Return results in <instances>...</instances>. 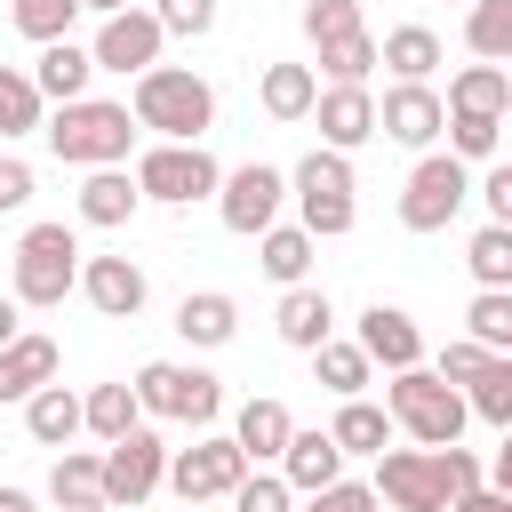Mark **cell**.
Here are the masks:
<instances>
[{
    "mask_svg": "<svg viewBox=\"0 0 512 512\" xmlns=\"http://www.w3.org/2000/svg\"><path fill=\"white\" fill-rule=\"evenodd\" d=\"M72 288H80L104 320H136V312H144V296H152L136 256H80V280H72Z\"/></svg>",
    "mask_w": 512,
    "mask_h": 512,
    "instance_id": "cell-16",
    "label": "cell"
},
{
    "mask_svg": "<svg viewBox=\"0 0 512 512\" xmlns=\"http://www.w3.org/2000/svg\"><path fill=\"white\" fill-rule=\"evenodd\" d=\"M160 48H168V32H160V16L152 8H112L104 24H96V40H88V56H96V72H144V64H160Z\"/></svg>",
    "mask_w": 512,
    "mask_h": 512,
    "instance_id": "cell-13",
    "label": "cell"
},
{
    "mask_svg": "<svg viewBox=\"0 0 512 512\" xmlns=\"http://www.w3.org/2000/svg\"><path fill=\"white\" fill-rule=\"evenodd\" d=\"M328 440L344 448V456H376V448H392V416L376 408V400H336V424H328Z\"/></svg>",
    "mask_w": 512,
    "mask_h": 512,
    "instance_id": "cell-32",
    "label": "cell"
},
{
    "mask_svg": "<svg viewBox=\"0 0 512 512\" xmlns=\"http://www.w3.org/2000/svg\"><path fill=\"white\" fill-rule=\"evenodd\" d=\"M32 128H40V88H32L24 64H0V144L32 136Z\"/></svg>",
    "mask_w": 512,
    "mask_h": 512,
    "instance_id": "cell-37",
    "label": "cell"
},
{
    "mask_svg": "<svg viewBox=\"0 0 512 512\" xmlns=\"http://www.w3.org/2000/svg\"><path fill=\"white\" fill-rule=\"evenodd\" d=\"M464 328H472V344L512 352V288H480V296H472V312H464Z\"/></svg>",
    "mask_w": 512,
    "mask_h": 512,
    "instance_id": "cell-39",
    "label": "cell"
},
{
    "mask_svg": "<svg viewBox=\"0 0 512 512\" xmlns=\"http://www.w3.org/2000/svg\"><path fill=\"white\" fill-rule=\"evenodd\" d=\"M136 208H144V192H136V176H128V168H88V176H80V224L120 232Z\"/></svg>",
    "mask_w": 512,
    "mask_h": 512,
    "instance_id": "cell-20",
    "label": "cell"
},
{
    "mask_svg": "<svg viewBox=\"0 0 512 512\" xmlns=\"http://www.w3.org/2000/svg\"><path fill=\"white\" fill-rule=\"evenodd\" d=\"M464 48L480 64H512V0H464Z\"/></svg>",
    "mask_w": 512,
    "mask_h": 512,
    "instance_id": "cell-33",
    "label": "cell"
},
{
    "mask_svg": "<svg viewBox=\"0 0 512 512\" xmlns=\"http://www.w3.org/2000/svg\"><path fill=\"white\" fill-rule=\"evenodd\" d=\"M464 200H472V168L456 152H424L408 168V184H400V224L408 232H448Z\"/></svg>",
    "mask_w": 512,
    "mask_h": 512,
    "instance_id": "cell-9",
    "label": "cell"
},
{
    "mask_svg": "<svg viewBox=\"0 0 512 512\" xmlns=\"http://www.w3.org/2000/svg\"><path fill=\"white\" fill-rule=\"evenodd\" d=\"M72 280H80V232H72V224H32V232L16 240V280H8V296H16L24 312H56V304L72 296Z\"/></svg>",
    "mask_w": 512,
    "mask_h": 512,
    "instance_id": "cell-6",
    "label": "cell"
},
{
    "mask_svg": "<svg viewBox=\"0 0 512 512\" xmlns=\"http://www.w3.org/2000/svg\"><path fill=\"white\" fill-rule=\"evenodd\" d=\"M48 152L64 168H128V144H136V120L128 104H104V96H72L56 104V120H40Z\"/></svg>",
    "mask_w": 512,
    "mask_h": 512,
    "instance_id": "cell-3",
    "label": "cell"
},
{
    "mask_svg": "<svg viewBox=\"0 0 512 512\" xmlns=\"http://www.w3.org/2000/svg\"><path fill=\"white\" fill-rule=\"evenodd\" d=\"M288 432H296V416H288L280 400H248V408L232 416V448H240L248 464H272V456L288 448Z\"/></svg>",
    "mask_w": 512,
    "mask_h": 512,
    "instance_id": "cell-25",
    "label": "cell"
},
{
    "mask_svg": "<svg viewBox=\"0 0 512 512\" xmlns=\"http://www.w3.org/2000/svg\"><path fill=\"white\" fill-rule=\"evenodd\" d=\"M272 328H280V344H296V352H312L320 336H336V304H328V288H312V280H296V288L280 296V312H272Z\"/></svg>",
    "mask_w": 512,
    "mask_h": 512,
    "instance_id": "cell-21",
    "label": "cell"
},
{
    "mask_svg": "<svg viewBox=\"0 0 512 512\" xmlns=\"http://www.w3.org/2000/svg\"><path fill=\"white\" fill-rule=\"evenodd\" d=\"M440 88L432 80H392L384 88V104H376V136H392V144H408V152H432L440 144Z\"/></svg>",
    "mask_w": 512,
    "mask_h": 512,
    "instance_id": "cell-14",
    "label": "cell"
},
{
    "mask_svg": "<svg viewBox=\"0 0 512 512\" xmlns=\"http://www.w3.org/2000/svg\"><path fill=\"white\" fill-rule=\"evenodd\" d=\"M32 200V160H16V152H0V216H16Z\"/></svg>",
    "mask_w": 512,
    "mask_h": 512,
    "instance_id": "cell-47",
    "label": "cell"
},
{
    "mask_svg": "<svg viewBox=\"0 0 512 512\" xmlns=\"http://www.w3.org/2000/svg\"><path fill=\"white\" fill-rule=\"evenodd\" d=\"M312 248H320V240H312L304 224H264V232H256V264H264L280 288H296V280L312 272Z\"/></svg>",
    "mask_w": 512,
    "mask_h": 512,
    "instance_id": "cell-30",
    "label": "cell"
},
{
    "mask_svg": "<svg viewBox=\"0 0 512 512\" xmlns=\"http://www.w3.org/2000/svg\"><path fill=\"white\" fill-rule=\"evenodd\" d=\"M248 472V456L232 448V432H200L192 448H168V472H160V488H176L184 504H216V496H232V480Z\"/></svg>",
    "mask_w": 512,
    "mask_h": 512,
    "instance_id": "cell-10",
    "label": "cell"
},
{
    "mask_svg": "<svg viewBox=\"0 0 512 512\" xmlns=\"http://www.w3.org/2000/svg\"><path fill=\"white\" fill-rule=\"evenodd\" d=\"M112 8H136V0H80V16H112Z\"/></svg>",
    "mask_w": 512,
    "mask_h": 512,
    "instance_id": "cell-52",
    "label": "cell"
},
{
    "mask_svg": "<svg viewBox=\"0 0 512 512\" xmlns=\"http://www.w3.org/2000/svg\"><path fill=\"white\" fill-rule=\"evenodd\" d=\"M48 376H56V336H24V328H16V336L0 344V400L24 408V392H40Z\"/></svg>",
    "mask_w": 512,
    "mask_h": 512,
    "instance_id": "cell-22",
    "label": "cell"
},
{
    "mask_svg": "<svg viewBox=\"0 0 512 512\" xmlns=\"http://www.w3.org/2000/svg\"><path fill=\"white\" fill-rule=\"evenodd\" d=\"M304 120H320V144L328 152H360L376 136V96H368V80H328Z\"/></svg>",
    "mask_w": 512,
    "mask_h": 512,
    "instance_id": "cell-15",
    "label": "cell"
},
{
    "mask_svg": "<svg viewBox=\"0 0 512 512\" xmlns=\"http://www.w3.org/2000/svg\"><path fill=\"white\" fill-rule=\"evenodd\" d=\"M472 480H480V456L456 440L448 448H376V504H392V512H440Z\"/></svg>",
    "mask_w": 512,
    "mask_h": 512,
    "instance_id": "cell-1",
    "label": "cell"
},
{
    "mask_svg": "<svg viewBox=\"0 0 512 512\" xmlns=\"http://www.w3.org/2000/svg\"><path fill=\"white\" fill-rule=\"evenodd\" d=\"M128 120L152 128V136H168V144H200L208 120H216V88L192 64H144L136 96H128Z\"/></svg>",
    "mask_w": 512,
    "mask_h": 512,
    "instance_id": "cell-2",
    "label": "cell"
},
{
    "mask_svg": "<svg viewBox=\"0 0 512 512\" xmlns=\"http://www.w3.org/2000/svg\"><path fill=\"white\" fill-rule=\"evenodd\" d=\"M440 512H512V488H488V480H472L464 496H448Z\"/></svg>",
    "mask_w": 512,
    "mask_h": 512,
    "instance_id": "cell-49",
    "label": "cell"
},
{
    "mask_svg": "<svg viewBox=\"0 0 512 512\" xmlns=\"http://www.w3.org/2000/svg\"><path fill=\"white\" fill-rule=\"evenodd\" d=\"M288 200H296V224L312 232V240H344L352 232V152H328V144H312L296 168H288Z\"/></svg>",
    "mask_w": 512,
    "mask_h": 512,
    "instance_id": "cell-5",
    "label": "cell"
},
{
    "mask_svg": "<svg viewBox=\"0 0 512 512\" xmlns=\"http://www.w3.org/2000/svg\"><path fill=\"white\" fill-rule=\"evenodd\" d=\"M464 264H472L480 288H512V224H480L472 248H464Z\"/></svg>",
    "mask_w": 512,
    "mask_h": 512,
    "instance_id": "cell-38",
    "label": "cell"
},
{
    "mask_svg": "<svg viewBox=\"0 0 512 512\" xmlns=\"http://www.w3.org/2000/svg\"><path fill=\"white\" fill-rule=\"evenodd\" d=\"M24 432L40 440V448H64L72 432H80V392L72 384H40V392H24Z\"/></svg>",
    "mask_w": 512,
    "mask_h": 512,
    "instance_id": "cell-24",
    "label": "cell"
},
{
    "mask_svg": "<svg viewBox=\"0 0 512 512\" xmlns=\"http://www.w3.org/2000/svg\"><path fill=\"white\" fill-rule=\"evenodd\" d=\"M304 512H376V488L368 480H328L304 496Z\"/></svg>",
    "mask_w": 512,
    "mask_h": 512,
    "instance_id": "cell-45",
    "label": "cell"
},
{
    "mask_svg": "<svg viewBox=\"0 0 512 512\" xmlns=\"http://www.w3.org/2000/svg\"><path fill=\"white\" fill-rule=\"evenodd\" d=\"M280 200H288V176L264 168V160L216 176V216H224V232H240V240H256L264 224H280Z\"/></svg>",
    "mask_w": 512,
    "mask_h": 512,
    "instance_id": "cell-12",
    "label": "cell"
},
{
    "mask_svg": "<svg viewBox=\"0 0 512 512\" xmlns=\"http://www.w3.org/2000/svg\"><path fill=\"white\" fill-rule=\"evenodd\" d=\"M152 16H160V32H184V40H200V32L216 24V0H152Z\"/></svg>",
    "mask_w": 512,
    "mask_h": 512,
    "instance_id": "cell-44",
    "label": "cell"
},
{
    "mask_svg": "<svg viewBox=\"0 0 512 512\" xmlns=\"http://www.w3.org/2000/svg\"><path fill=\"white\" fill-rule=\"evenodd\" d=\"M128 424H144V408H136V392H128V384H96V392L80 400V432H96V440H120Z\"/></svg>",
    "mask_w": 512,
    "mask_h": 512,
    "instance_id": "cell-36",
    "label": "cell"
},
{
    "mask_svg": "<svg viewBox=\"0 0 512 512\" xmlns=\"http://www.w3.org/2000/svg\"><path fill=\"white\" fill-rule=\"evenodd\" d=\"M8 16H16V32L40 48V40H72V16H80V0H16Z\"/></svg>",
    "mask_w": 512,
    "mask_h": 512,
    "instance_id": "cell-40",
    "label": "cell"
},
{
    "mask_svg": "<svg viewBox=\"0 0 512 512\" xmlns=\"http://www.w3.org/2000/svg\"><path fill=\"white\" fill-rule=\"evenodd\" d=\"M320 72H328V80H368V72H376V32L328 40V48H320Z\"/></svg>",
    "mask_w": 512,
    "mask_h": 512,
    "instance_id": "cell-42",
    "label": "cell"
},
{
    "mask_svg": "<svg viewBox=\"0 0 512 512\" xmlns=\"http://www.w3.org/2000/svg\"><path fill=\"white\" fill-rule=\"evenodd\" d=\"M48 496H56L64 512H104V464L80 456V448H56V464H48Z\"/></svg>",
    "mask_w": 512,
    "mask_h": 512,
    "instance_id": "cell-27",
    "label": "cell"
},
{
    "mask_svg": "<svg viewBox=\"0 0 512 512\" xmlns=\"http://www.w3.org/2000/svg\"><path fill=\"white\" fill-rule=\"evenodd\" d=\"M352 344L368 352V368H416V360H424V336H416V320H408L400 304H368Z\"/></svg>",
    "mask_w": 512,
    "mask_h": 512,
    "instance_id": "cell-17",
    "label": "cell"
},
{
    "mask_svg": "<svg viewBox=\"0 0 512 512\" xmlns=\"http://www.w3.org/2000/svg\"><path fill=\"white\" fill-rule=\"evenodd\" d=\"M128 392H136L144 416H168V424H192V432L224 416V384L208 368H184V360H144L128 376Z\"/></svg>",
    "mask_w": 512,
    "mask_h": 512,
    "instance_id": "cell-7",
    "label": "cell"
},
{
    "mask_svg": "<svg viewBox=\"0 0 512 512\" xmlns=\"http://www.w3.org/2000/svg\"><path fill=\"white\" fill-rule=\"evenodd\" d=\"M344 32H368L360 0H304V40H312V48H328V40H344Z\"/></svg>",
    "mask_w": 512,
    "mask_h": 512,
    "instance_id": "cell-41",
    "label": "cell"
},
{
    "mask_svg": "<svg viewBox=\"0 0 512 512\" xmlns=\"http://www.w3.org/2000/svg\"><path fill=\"white\" fill-rule=\"evenodd\" d=\"M16 328H24V304H16V296H0V344H8Z\"/></svg>",
    "mask_w": 512,
    "mask_h": 512,
    "instance_id": "cell-50",
    "label": "cell"
},
{
    "mask_svg": "<svg viewBox=\"0 0 512 512\" xmlns=\"http://www.w3.org/2000/svg\"><path fill=\"white\" fill-rule=\"evenodd\" d=\"M176 336H184V344H200V352H216V344H232V336H240V304H232L224 288H200V296H184V304H176Z\"/></svg>",
    "mask_w": 512,
    "mask_h": 512,
    "instance_id": "cell-23",
    "label": "cell"
},
{
    "mask_svg": "<svg viewBox=\"0 0 512 512\" xmlns=\"http://www.w3.org/2000/svg\"><path fill=\"white\" fill-rule=\"evenodd\" d=\"M440 136H448V152L472 168V160H496L504 120H496V112H440Z\"/></svg>",
    "mask_w": 512,
    "mask_h": 512,
    "instance_id": "cell-35",
    "label": "cell"
},
{
    "mask_svg": "<svg viewBox=\"0 0 512 512\" xmlns=\"http://www.w3.org/2000/svg\"><path fill=\"white\" fill-rule=\"evenodd\" d=\"M96 464H104V512H112V504H128V512H136V504L160 488V472H168V448H160V432L128 424L120 440H104V456H96Z\"/></svg>",
    "mask_w": 512,
    "mask_h": 512,
    "instance_id": "cell-11",
    "label": "cell"
},
{
    "mask_svg": "<svg viewBox=\"0 0 512 512\" xmlns=\"http://www.w3.org/2000/svg\"><path fill=\"white\" fill-rule=\"evenodd\" d=\"M88 80H96V56L80 40H40V64H32L40 104H72V96H88Z\"/></svg>",
    "mask_w": 512,
    "mask_h": 512,
    "instance_id": "cell-19",
    "label": "cell"
},
{
    "mask_svg": "<svg viewBox=\"0 0 512 512\" xmlns=\"http://www.w3.org/2000/svg\"><path fill=\"white\" fill-rule=\"evenodd\" d=\"M272 464H280V480H288V496H312V488H328V480H344V448H336L328 432H288V448H280Z\"/></svg>",
    "mask_w": 512,
    "mask_h": 512,
    "instance_id": "cell-18",
    "label": "cell"
},
{
    "mask_svg": "<svg viewBox=\"0 0 512 512\" xmlns=\"http://www.w3.org/2000/svg\"><path fill=\"white\" fill-rule=\"evenodd\" d=\"M480 368H488V344H472V336H456V344L440 352V368H432V376H440V384H464V376H480Z\"/></svg>",
    "mask_w": 512,
    "mask_h": 512,
    "instance_id": "cell-46",
    "label": "cell"
},
{
    "mask_svg": "<svg viewBox=\"0 0 512 512\" xmlns=\"http://www.w3.org/2000/svg\"><path fill=\"white\" fill-rule=\"evenodd\" d=\"M312 376H320L336 400H352V392H368V352L344 344V336H320V344H312Z\"/></svg>",
    "mask_w": 512,
    "mask_h": 512,
    "instance_id": "cell-34",
    "label": "cell"
},
{
    "mask_svg": "<svg viewBox=\"0 0 512 512\" xmlns=\"http://www.w3.org/2000/svg\"><path fill=\"white\" fill-rule=\"evenodd\" d=\"M440 104H448V112H496V120H504V112H512V72H504V64H464Z\"/></svg>",
    "mask_w": 512,
    "mask_h": 512,
    "instance_id": "cell-29",
    "label": "cell"
},
{
    "mask_svg": "<svg viewBox=\"0 0 512 512\" xmlns=\"http://www.w3.org/2000/svg\"><path fill=\"white\" fill-rule=\"evenodd\" d=\"M0 512H40V504H32L24 488H0Z\"/></svg>",
    "mask_w": 512,
    "mask_h": 512,
    "instance_id": "cell-51",
    "label": "cell"
},
{
    "mask_svg": "<svg viewBox=\"0 0 512 512\" xmlns=\"http://www.w3.org/2000/svg\"><path fill=\"white\" fill-rule=\"evenodd\" d=\"M472 192L488 200V224H512V168H496V160H488V176H480Z\"/></svg>",
    "mask_w": 512,
    "mask_h": 512,
    "instance_id": "cell-48",
    "label": "cell"
},
{
    "mask_svg": "<svg viewBox=\"0 0 512 512\" xmlns=\"http://www.w3.org/2000/svg\"><path fill=\"white\" fill-rule=\"evenodd\" d=\"M128 176H136L144 200H160V208H192V200H216V176H224V168H216L208 144H168V136H160Z\"/></svg>",
    "mask_w": 512,
    "mask_h": 512,
    "instance_id": "cell-8",
    "label": "cell"
},
{
    "mask_svg": "<svg viewBox=\"0 0 512 512\" xmlns=\"http://www.w3.org/2000/svg\"><path fill=\"white\" fill-rule=\"evenodd\" d=\"M312 96H320V72H312V64H264V80H256V104H264L272 120H304Z\"/></svg>",
    "mask_w": 512,
    "mask_h": 512,
    "instance_id": "cell-28",
    "label": "cell"
},
{
    "mask_svg": "<svg viewBox=\"0 0 512 512\" xmlns=\"http://www.w3.org/2000/svg\"><path fill=\"white\" fill-rule=\"evenodd\" d=\"M456 392H464V408H472L480 424L512 432V352H488V368H480V376H464Z\"/></svg>",
    "mask_w": 512,
    "mask_h": 512,
    "instance_id": "cell-31",
    "label": "cell"
},
{
    "mask_svg": "<svg viewBox=\"0 0 512 512\" xmlns=\"http://www.w3.org/2000/svg\"><path fill=\"white\" fill-rule=\"evenodd\" d=\"M232 512H296V496H288L280 472H256V464H248V472L232 480Z\"/></svg>",
    "mask_w": 512,
    "mask_h": 512,
    "instance_id": "cell-43",
    "label": "cell"
},
{
    "mask_svg": "<svg viewBox=\"0 0 512 512\" xmlns=\"http://www.w3.org/2000/svg\"><path fill=\"white\" fill-rule=\"evenodd\" d=\"M376 64H392V80H432L440 72V32L432 24H392L376 40Z\"/></svg>",
    "mask_w": 512,
    "mask_h": 512,
    "instance_id": "cell-26",
    "label": "cell"
},
{
    "mask_svg": "<svg viewBox=\"0 0 512 512\" xmlns=\"http://www.w3.org/2000/svg\"><path fill=\"white\" fill-rule=\"evenodd\" d=\"M384 416H392V432H408L416 448H448V440H464V424H472L464 392L440 384L424 360H416V368H392V384H384Z\"/></svg>",
    "mask_w": 512,
    "mask_h": 512,
    "instance_id": "cell-4",
    "label": "cell"
}]
</instances>
